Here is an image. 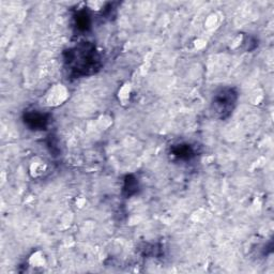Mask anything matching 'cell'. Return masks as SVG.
Returning a JSON list of instances; mask_svg holds the SVG:
<instances>
[{
	"label": "cell",
	"mask_w": 274,
	"mask_h": 274,
	"mask_svg": "<svg viewBox=\"0 0 274 274\" xmlns=\"http://www.w3.org/2000/svg\"><path fill=\"white\" fill-rule=\"evenodd\" d=\"M75 19L76 27L79 31H86L90 27V18L86 12H79Z\"/></svg>",
	"instance_id": "5b68a950"
},
{
	"label": "cell",
	"mask_w": 274,
	"mask_h": 274,
	"mask_svg": "<svg viewBox=\"0 0 274 274\" xmlns=\"http://www.w3.org/2000/svg\"><path fill=\"white\" fill-rule=\"evenodd\" d=\"M137 189V183L135 179H132V177H128V180H126V186L125 190L128 192V195H132L136 192Z\"/></svg>",
	"instance_id": "8992f818"
},
{
	"label": "cell",
	"mask_w": 274,
	"mask_h": 274,
	"mask_svg": "<svg viewBox=\"0 0 274 274\" xmlns=\"http://www.w3.org/2000/svg\"><path fill=\"white\" fill-rule=\"evenodd\" d=\"M100 55L90 43H82L69 49L64 57L67 67L74 76L90 75L101 66Z\"/></svg>",
	"instance_id": "6da1fadb"
},
{
	"label": "cell",
	"mask_w": 274,
	"mask_h": 274,
	"mask_svg": "<svg viewBox=\"0 0 274 274\" xmlns=\"http://www.w3.org/2000/svg\"><path fill=\"white\" fill-rule=\"evenodd\" d=\"M25 124L32 130H44L47 126V116L37 111L27 112L24 116Z\"/></svg>",
	"instance_id": "3957f363"
},
{
	"label": "cell",
	"mask_w": 274,
	"mask_h": 274,
	"mask_svg": "<svg viewBox=\"0 0 274 274\" xmlns=\"http://www.w3.org/2000/svg\"><path fill=\"white\" fill-rule=\"evenodd\" d=\"M172 153L181 160H190L194 156V150L190 145H178L172 149Z\"/></svg>",
	"instance_id": "277c9868"
},
{
	"label": "cell",
	"mask_w": 274,
	"mask_h": 274,
	"mask_svg": "<svg viewBox=\"0 0 274 274\" xmlns=\"http://www.w3.org/2000/svg\"><path fill=\"white\" fill-rule=\"evenodd\" d=\"M238 93L234 88L225 87L215 93L212 100V111L216 117L225 119L230 116L236 106Z\"/></svg>",
	"instance_id": "7a4b0ae2"
}]
</instances>
